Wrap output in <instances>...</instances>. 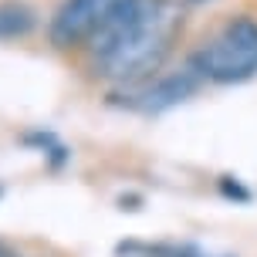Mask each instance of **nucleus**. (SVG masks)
<instances>
[{"instance_id":"obj_1","label":"nucleus","mask_w":257,"mask_h":257,"mask_svg":"<svg viewBox=\"0 0 257 257\" xmlns=\"http://www.w3.org/2000/svg\"><path fill=\"white\" fill-rule=\"evenodd\" d=\"M176 17L166 0H118L98 34L88 41L98 75L125 85L149 81L169 54Z\"/></svg>"},{"instance_id":"obj_2","label":"nucleus","mask_w":257,"mask_h":257,"mask_svg":"<svg viewBox=\"0 0 257 257\" xmlns=\"http://www.w3.org/2000/svg\"><path fill=\"white\" fill-rule=\"evenodd\" d=\"M190 61L196 64L203 81H217V85L250 81L257 75V21L247 14L230 17Z\"/></svg>"},{"instance_id":"obj_5","label":"nucleus","mask_w":257,"mask_h":257,"mask_svg":"<svg viewBox=\"0 0 257 257\" xmlns=\"http://www.w3.org/2000/svg\"><path fill=\"white\" fill-rule=\"evenodd\" d=\"M118 257H233L220 254L200 244H176V240H159V244H142V240H128V244L115 247Z\"/></svg>"},{"instance_id":"obj_4","label":"nucleus","mask_w":257,"mask_h":257,"mask_svg":"<svg viewBox=\"0 0 257 257\" xmlns=\"http://www.w3.org/2000/svg\"><path fill=\"white\" fill-rule=\"evenodd\" d=\"M115 7L118 0H61V7L54 11L51 24H48V38L58 48L91 41Z\"/></svg>"},{"instance_id":"obj_3","label":"nucleus","mask_w":257,"mask_h":257,"mask_svg":"<svg viewBox=\"0 0 257 257\" xmlns=\"http://www.w3.org/2000/svg\"><path fill=\"white\" fill-rule=\"evenodd\" d=\"M203 85V75L196 71V64L186 61L180 71H169V75H159V78H149L136 88L128 91V108L136 112H146V115H159V112H169L176 108L180 102H186L193 91Z\"/></svg>"},{"instance_id":"obj_8","label":"nucleus","mask_w":257,"mask_h":257,"mask_svg":"<svg viewBox=\"0 0 257 257\" xmlns=\"http://www.w3.org/2000/svg\"><path fill=\"white\" fill-rule=\"evenodd\" d=\"M0 257H7V250H4V244H0Z\"/></svg>"},{"instance_id":"obj_7","label":"nucleus","mask_w":257,"mask_h":257,"mask_svg":"<svg viewBox=\"0 0 257 257\" xmlns=\"http://www.w3.org/2000/svg\"><path fill=\"white\" fill-rule=\"evenodd\" d=\"M223 193H227V196H237V200H250V193L240 190L237 183H230V176H223Z\"/></svg>"},{"instance_id":"obj_6","label":"nucleus","mask_w":257,"mask_h":257,"mask_svg":"<svg viewBox=\"0 0 257 257\" xmlns=\"http://www.w3.org/2000/svg\"><path fill=\"white\" fill-rule=\"evenodd\" d=\"M38 24V14L24 0H0V38H24Z\"/></svg>"}]
</instances>
